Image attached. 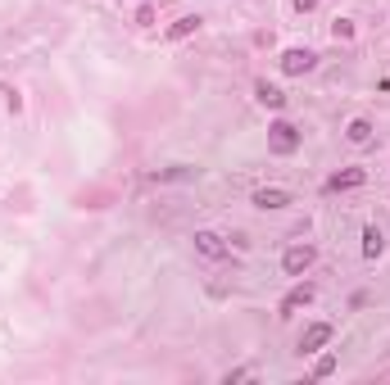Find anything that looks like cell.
<instances>
[{
  "label": "cell",
  "mask_w": 390,
  "mask_h": 385,
  "mask_svg": "<svg viewBox=\"0 0 390 385\" xmlns=\"http://www.w3.org/2000/svg\"><path fill=\"white\" fill-rule=\"evenodd\" d=\"M332 371H336V358L327 354V358H318V367H313V376H318V381H327V376H332Z\"/></svg>",
  "instance_id": "cell-14"
},
{
  "label": "cell",
  "mask_w": 390,
  "mask_h": 385,
  "mask_svg": "<svg viewBox=\"0 0 390 385\" xmlns=\"http://www.w3.org/2000/svg\"><path fill=\"white\" fill-rule=\"evenodd\" d=\"M318 68V55L313 51H286L282 55V73L286 78H304V73H313Z\"/></svg>",
  "instance_id": "cell-4"
},
{
  "label": "cell",
  "mask_w": 390,
  "mask_h": 385,
  "mask_svg": "<svg viewBox=\"0 0 390 385\" xmlns=\"http://www.w3.org/2000/svg\"><path fill=\"white\" fill-rule=\"evenodd\" d=\"M363 181H368V172H363V168H345V172H332V177H327V191H359V186Z\"/></svg>",
  "instance_id": "cell-6"
},
{
  "label": "cell",
  "mask_w": 390,
  "mask_h": 385,
  "mask_svg": "<svg viewBox=\"0 0 390 385\" xmlns=\"http://www.w3.org/2000/svg\"><path fill=\"white\" fill-rule=\"evenodd\" d=\"M191 32H200V14H186V19H177L173 28H168L173 41H181V36H191Z\"/></svg>",
  "instance_id": "cell-12"
},
{
  "label": "cell",
  "mask_w": 390,
  "mask_h": 385,
  "mask_svg": "<svg viewBox=\"0 0 390 385\" xmlns=\"http://www.w3.org/2000/svg\"><path fill=\"white\" fill-rule=\"evenodd\" d=\"M250 200H254V209H286V204H290V191H277V186H263V191H254Z\"/></svg>",
  "instance_id": "cell-8"
},
{
  "label": "cell",
  "mask_w": 390,
  "mask_h": 385,
  "mask_svg": "<svg viewBox=\"0 0 390 385\" xmlns=\"http://www.w3.org/2000/svg\"><path fill=\"white\" fill-rule=\"evenodd\" d=\"M313 295H318V290H313V285H309V281H300V285H295V290H290V295H286V300H282V304H277V317H290V313H295V308H304V304H313Z\"/></svg>",
  "instance_id": "cell-5"
},
{
  "label": "cell",
  "mask_w": 390,
  "mask_h": 385,
  "mask_svg": "<svg viewBox=\"0 0 390 385\" xmlns=\"http://www.w3.org/2000/svg\"><path fill=\"white\" fill-rule=\"evenodd\" d=\"M386 254V236L376 227H363V258H381Z\"/></svg>",
  "instance_id": "cell-10"
},
{
  "label": "cell",
  "mask_w": 390,
  "mask_h": 385,
  "mask_svg": "<svg viewBox=\"0 0 390 385\" xmlns=\"http://www.w3.org/2000/svg\"><path fill=\"white\" fill-rule=\"evenodd\" d=\"M332 36H336V41H349V36H354V23H349V19H336V23H332Z\"/></svg>",
  "instance_id": "cell-13"
},
{
  "label": "cell",
  "mask_w": 390,
  "mask_h": 385,
  "mask_svg": "<svg viewBox=\"0 0 390 385\" xmlns=\"http://www.w3.org/2000/svg\"><path fill=\"white\" fill-rule=\"evenodd\" d=\"M295 9H300V14H309V9H318V0H295Z\"/></svg>",
  "instance_id": "cell-15"
},
{
  "label": "cell",
  "mask_w": 390,
  "mask_h": 385,
  "mask_svg": "<svg viewBox=\"0 0 390 385\" xmlns=\"http://www.w3.org/2000/svg\"><path fill=\"white\" fill-rule=\"evenodd\" d=\"M345 136H349V145H368V141H372V122H368V118H354V122L345 127Z\"/></svg>",
  "instance_id": "cell-11"
},
{
  "label": "cell",
  "mask_w": 390,
  "mask_h": 385,
  "mask_svg": "<svg viewBox=\"0 0 390 385\" xmlns=\"http://www.w3.org/2000/svg\"><path fill=\"white\" fill-rule=\"evenodd\" d=\"M195 254H204V258H227L223 236H218V231H195Z\"/></svg>",
  "instance_id": "cell-7"
},
{
  "label": "cell",
  "mask_w": 390,
  "mask_h": 385,
  "mask_svg": "<svg viewBox=\"0 0 390 385\" xmlns=\"http://www.w3.org/2000/svg\"><path fill=\"white\" fill-rule=\"evenodd\" d=\"M332 335H336L332 322H313V327L300 335V354H318V349H327V344H332Z\"/></svg>",
  "instance_id": "cell-3"
},
{
  "label": "cell",
  "mask_w": 390,
  "mask_h": 385,
  "mask_svg": "<svg viewBox=\"0 0 390 385\" xmlns=\"http://www.w3.org/2000/svg\"><path fill=\"white\" fill-rule=\"evenodd\" d=\"M313 258H318L313 245H290V250L282 254V272H286V277H304V272L313 268Z\"/></svg>",
  "instance_id": "cell-2"
},
{
  "label": "cell",
  "mask_w": 390,
  "mask_h": 385,
  "mask_svg": "<svg viewBox=\"0 0 390 385\" xmlns=\"http://www.w3.org/2000/svg\"><path fill=\"white\" fill-rule=\"evenodd\" d=\"M254 95H259V105H268V109H286V95L277 91L273 82H254Z\"/></svg>",
  "instance_id": "cell-9"
},
{
  "label": "cell",
  "mask_w": 390,
  "mask_h": 385,
  "mask_svg": "<svg viewBox=\"0 0 390 385\" xmlns=\"http://www.w3.org/2000/svg\"><path fill=\"white\" fill-rule=\"evenodd\" d=\"M268 150L273 154H295L300 150V127L286 122V118H277L273 127H268Z\"/></svg>",
  "instance_id": "cell-1"
}]
</instances>
